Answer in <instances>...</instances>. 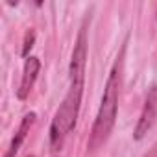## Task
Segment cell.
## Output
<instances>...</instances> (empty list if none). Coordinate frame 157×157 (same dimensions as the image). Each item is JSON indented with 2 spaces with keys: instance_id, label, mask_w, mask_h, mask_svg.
Segmentation results:
<instances>
[{
  "instance_id": "obj_1",
  "label": "cell",
  "mask_w": 157,
  "mask_h": 157,
  "mask_svg": "<svg viewBox=\"0 0 157 157\" xmlns=\"http://www.w3.org/2000/svg\"><path fill=\"white\" fill-rule=\"evenodd\" d=\"M85 59H87V33H85V24H83L80 33H78L72 59H70L68 91L63 102L59 104L50 124V144L54 150H59L63 146L67 135L76 126L78 113H80V105H82V96H83V85H85Z\"/></svg>"
},
{
  "instance_id": "obj_2",
  "label": "cell",
  "mask_w": 157,
  "mask_h": 157,
  "mask_svg": "<svg viewBox=\"0 0 157 157\" xmlns=\"http://www.w3.org/2000/svg\"><path fill=\"white\" fill-rule=\"evenodd\" d=\"M120 85H122V54L117 57V61L109 72V78L105 82L100 109H98V115H96V120L93 124L91 137L87 142L89 151H96L100 146H104V142L109 139V135L113 131V126L117 120V111H118Z\"/></svg>"
},
{
  "instance_id": "obj_3",
  "label": "cell",
  "mask_w": 157,
  "mask_h": 157,
  "mask_svg": "<svg viewBox=\"0 0 157 157\" xmlns=\"http://www.w3.org/2000/svg\"><path fill=\"white\" fill-rule=\"evenodd\" d=\"M155 117H157V87H151L150 93H148V96H146V102H144L140 118H139L137 128H135V133H133V137L137 140H140L151 129V126L155 122Z\"/></svg>"
},
{
  "instance_id": "obj_4",
  "label": "cell",
  "mask_w": 157,
  "mask_h": 157,
  "mask_svg": "<svg viewBox=\"0 0 157 157\" xmlns=\"http://www.w3.org/2000/svg\"><path fill=\"white\" fill-rule=\"evenodd\" d=\"M39 68H41V61L37 57H33V56L26 57L24 70H22V80H21V85H19V91H17V96L21 100H24L30 94V91H32V87L35 83V78L39 74Z\"/></svg>"
},
{
  "instance_id": "obj_5",
  "label": "cell",
  "mask_w": 157,
  "mask_h": 157,
  "mask_svg": "<svg viewBox=\"0 0 157 157\" xmlns=\"http://www.w3.org/2000/svg\"><path fill=\"white\" fill-rule=\"evenodd\" d=\"M33 122H35V113H30V115H26V117L22 118V122H21V126H19L15 137L11 139V144H10V148H8V151L4 153V157H15V155H17V151L21 150V146H22L26 135L30 133V128L33 126Z\"/></svg>"
},
{
  "instance_id": "obj_6",
  "label": "cell",
  "mask_w": 157,
  "mask_h": 157,
  "mask_svg": "<svg viewBox=\"0 0 157 157\" xmlns=\"http://www.w3.org/2000/svg\"><path fill=\"white\" fill-rule=\"evenodd\" d=\"M33 39H35V35H33V32H28L26 33V39H24V48H22V56H28V50L33 46Z\"/></svg>"
},
{
  "instance_id": "obj_7",
  "label": "cell",
  "mask_w": 157,
  "mask_h": 157,
  "mask_svg": "<svg viewBox=\"0 0 157 157\" xmlns=\"http://www.w3.org/2000/svg\"><path fill=\"white\" fill-rule=\"evenodd\" d=\"M28 157H33V155H28Z\"/></svg>"
}]
</instances>
